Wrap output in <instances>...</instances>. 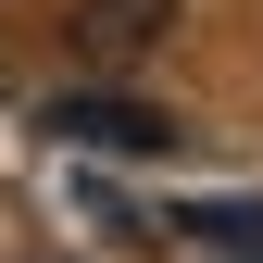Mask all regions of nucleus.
<instances>
[{
    "label": "nucleus",
    "instance_id": "7ed1b4c3",
    "mask_svg": "<svg viewBox=\"0 0 263 263\" xmlns=\"http://www.w3.org/2000/svg\"><path fill=\"white\" fill-rule=\"evenodd\" d=\"M188 238H213V251L263 263V213H251V201H188Z\"/></svg>",
    "mask_w": 263,
    "mask_h": 263
},
{
    "label": "nucleus",
    "instance_id": "f257e3e1",
    "mask_svg": "<svg viewBox=\"0 0 263 263\" xmlns=\"http://www.w3.org/2000/svg\"><path fill=\"white\" fill-rule=\"evenodd\" d=\"M163 25H176V0H88V13H76V50L88 63H125V50H151Z\"/></svg>",
    "mask_w": 263,
    "mask_h": 263
},
{
    "label": "nucleus",
    "instance_id": "f03ea898",
    "mask_svg": "<svg viewBox=\"0 0 263 263\" xmlns=\"http://www.w3.org/2000/svg\"><path fill=\"white\" fill-rule=\"evenodd\" d=\"M50 125H63V138H101V151H163V138H176L163 113H125V101H101V88H88V101H63Z\"/></svg>",
    "mask_w": 263,
    "mask_h": 263
}]
</instances>
